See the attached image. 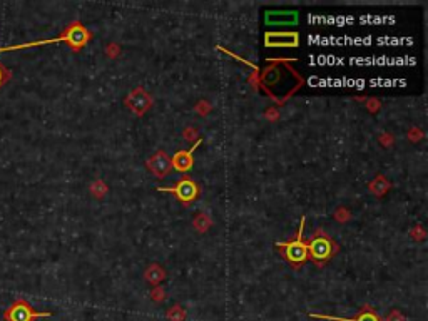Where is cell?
<instances>
[{
	"mask_svg": "<svg viewBox=\"0 0 428 321\" xmlns=\"http://www.w3.org/2000/svg\"><path fill=\"white\" fill-rule=\"evenodd\" d=\"M388 321H403V316L400 315L398 311H393V313H391L390 318H388Z\"/></svg>",
	"mask_w": 428,
	"mask_h": 321,
	"instance_id": "obj_17",
	"label": "cell"
},
{
	"mask_svg": "<svg viewBox=\"0 0 428 321\" xmlns=\"http://www.w3.org/2000/svg\"><path fill=\"white\" fill-rule=\"evenodd\" d=\"M52 313L49 311H34V308L25 300H15L5 311L3 318L7 321H35L37 318H47Z\"/></svg>",
	"mask_w": 428,
	"mask_h": 321,
	"instance_id": "obj_5",
	"label": "cell"
},
{
	"mask_svg": "<svg viewBox=\"0 0 428 321\" xmlns=\"http://www.w3.org/2000/svg\"><path fill=\"white\" fill-rule=\"evenodd\" d=\"M305 221L306 218L303 216L300 221V228H298L296 236H294L293 240L286 242H276V248L281 251L283 258H285L294 269H298L301 264H305L306 261H308V248H306V242L303 241Z\"/></svg>",
	"mask_w": 428,
	"mask_h": 321,
	"instance_id": "obj_3",
	"label": "cell"
},
{
	"mask_svg": "<svg viewBox=\"0 0 428 321\" xmlns=\"http://www.w3.org/2000/svg\"><path fill=\"white\" fill-rule=\"evenodd\" d=\"M167 318L169 321H184L186 318V311L181 306H172L169 311H167Z\"/></svg>",
	"mask_w": 428,
	"mask_h": 321,
	"instance_id": "obj_14",
	"label": "cell"
},
{
	"mask_svg": "<svg viewBox=\"0 0 428 321\" xmlns=\"http://www.w3.org/2000/svg\"><path fill=\"white\" fill-rule=\"evenodd\" d=\"M306 248H308V258L318 268H323L340 249L338 244L333 241V238L325 233L323 229H316L309 236L308 242H306Z\"/></svg>",
	"mask_w": 428,
	"mask_h": 321,
	"instance_id": "obj_2",
	"label": "cell"
},
{
	"mask_svg": "<svg viewBox=\"0 0 428 321\" xmlns=\"http://www.w3.org/2000/svg\"><path fill=\"white\" fill-rule=\"evenodd\" d=\"M266 25H294L298 23L296 10H268L265 14Z\"/></svg>",
	"mask_w": 428,
	"mask_h": 321,
	"instance_id": "obj_10",
	"label": "cell"
},
{
	"mask_svg": "<svg viewBox=\"0 0 428 321\" xmlns=\"http://www.w3.org/2000/svg\"><path fill=\"white\" fill-rule=\"evenodd\" d=\"M265 45L273 47V49H293L300 45V34L298 32H266L265 34Z\"/></svg>",
	"mask_w": 428,
	"mask_h": 321,
	"instance_id": "obj_6",
	"label": "cell"
},
{
	"mask_svg": "<svg viewBox=\"0 0 428 321\" xmlns=\"http://www.w3.org/2000/svg\"><path fill=\"white\" fill-rule=\"evenodd\" d=\"M146 167L156 178H166L172 169L171 158L167 156L166 151H158L152 158H149V160L146 162Z\"/></svg>",
	"mask_w": 428,
	"mask_h": 321,
	"instance_id": "obj_7",
	"label": "cell"
},
{
	"mask_svg": "<svg viewBox=\"0 0 428 321\" xmlns=\"http://www.w3.org/2000/svg\"><path fill=\"white\" fill-rule=\"evenodd\" d=\"M152 298L154 300H164V291L163 289H156V291H152Z\"/></svg>",
	"mask_w": 428,
	"mask_h": 321,
	"instance_id": "obj_16",
	"label": "cell"
},
{
	"mask_svg": "<svg viewBox=\"0 0 428 321\" xmlns=\"http://www.w3.org/2000/svg\"><path fill=\"white\" fill-rule=\"evenodd\" d=\"M313 318H323V320H329V321H383L378 315L375 313V310H371V306H363L358 315L355 318H340V316H329V315H311Z\"/></svg>",
	"mask_w": 428,
	"mask_h": 321,
	"instance_id": "obj_11",
	"label": "cell"
},
{
	"mask_svg": "<svg viewBox=\"0 0 428 321\" xmlns=\"http://www.w3.org/2000/svg\"><path fill=\"white\" fill-rule=\"evenodd\" d=\"M164 278H166L164 269L159 268V266H156V264H152L146 271V280H147V283H151V284H159Z\"/></svg>",
	"mask_w": 428,
	"mask_h": 321,
	"instance_id": "obj_13",
	"label": "cell"
},
{
	"mask_svg": "<svg viewBox=\"0 0 428 321\" xmlns=\"http://www.w3.org/2000/svg\"><path fill=\"white\" fill-rule=\"evenodd\" d=\"M281 79H283V76H281V69L278 67V65H271V67L265 69V72H263V76H261L263 84L269 85V87L276 85Z\"/></svg>",
	"mask_w": 428,
	"mask_h": 321,
	"instance_id": "obj_12",
	"label": "cell"
},
{
	"mask_svg": "<svg viewBox=\"0 0 428 321\" xmlns=\"http://www.w3.org/2000/svg\"><path fill=\"white\" fill-rule=\"evenodd\" d=\"M203 144V139H198L196 140V144L191 147L189 151H178L174 154V158H171V164L172 167H174L176 171L179 172H189L192 169V166H194V151L198 149L199 146Z\"/></svg>",
	"mask_w": 428,
	"mask_h": 321,
	"instance_id": "obj_9",
	"label": "cell"
},
{
	"mask_svg": "<svg viewBox=\"0 0 428 321\" xmlns=\"http://www.w3.org/2000/svg\"><path fill=\"white\" fill-rule=\"evenodd\" d=\"M9 76H10V72L9 70H5V69H2L0 67V85H3L7 82V79H9Z\"/></svg>",
	"mask_w": 428,
	"mask_h": 321,
	"instance_id": "obj_15",
	"label": "cell"
},
{
	"mask_svg": "<svg viewBox=\"0 0 428 321\" xmlns=\"http://www.w3.org/2000/svg\"><path fill=\"white\" fill-rule=\"evenodd\" d=\"M158 191L163 193H171L174 194V198L178 199L183 206H189L192 201L199 196V186L194 179H191L189 176H184L176 182L174 187H158Z\"/></svg>",
	"mask_w": 428,
	"mask_h": 321,
	"instance_id": "obj_4",
	"label": "cell"
},
{
	"mask_svg": "<svg viewBox=\"0 0 428 321\" xmlns=\"http://www.w3.org/2000/svg\"><path fill=\"white\" fill-rule=\"evenodd\" d=\"M92 34L87 30V27L82 22L76 20L72 23H69L67 29L62 32V35L54 39H47V40H34V42H27V44H19V45H10V47H0V52H7V50H19V49H30V47H39V45H45V44H59V42H64L67 44L70 49L79 52L81 49H84L85 45L89 44Z\"/></svg>",
	"mask_w": 428,
	"mask_h": 321,
	"instance_id": "obj_1",
	"label": "cell"
},
{
	"mask_svg": "<svg viewBox=\"0 0 428 321\" xmlns=\"http://www.w3.org/2000/svg\"><path fill=\"white\" fill-rule=\"evenodd\" d=\"M125 104H127L129 109H131L132 112H136L137 116H143L144 112L147 111V109H151L152 99H151V96H149V94L144 91L143 87H137L136 91H132L127 96V99H125Z\"/></svg>",
	"mask_w": 428,
	"mask_h": 321,
	"instance_id": "obj_8",
	"label": "cell"
}]
</instances>
